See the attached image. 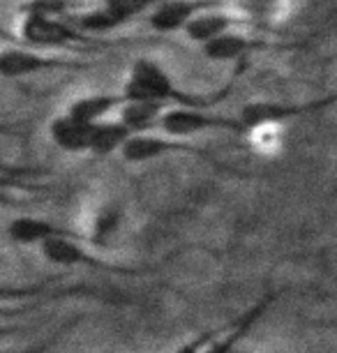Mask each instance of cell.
<instances>
[{
  "instance_id": "cell-1",
  "label": "cell",
  "mask_w": 337,
  "mask_h": 353,
  "mask_svg": "<svg viewBox=\"0 0 337 353\" xmlns=\"http://www.w3.org/2000/svg\"><path fill=\"white\" fill-rule=\"evenodd\" d=\"M231 88V85H229ZM220 90L213 95H192L176 85L162 65L148 58H139L127 72V79L123 83V97L125 102H157L164 106H194V109H210L213 104L222 102L229 92Z\"/></svg>"
},
{
  "instance_id": "cell-2",
  "label": "cell",
  "mask_w": 337,
  "mask_h": 353,
  "mask_svg": "<svg viewBox=\"0 0 337 353\" xmlns=\"http://www.w3.org/2000/svg\"><path fill=\"white\" fill-rule=\"evenodd\" d=\"M19 32H21V39L25 44L37 46V49H70V46L95 42L92 35L83 32L79 26L61 21V17L21 14Z\"/></svg>"
},
{
  "instance_id": "cell-3",
  "label": "cell",
  "mask_w": 337,
  "mask_h": 353,
  "mask_svg": "<svg viewBox=\"0 0 337 353\" xmlns=\"http://www.w3.org/2000/svg\"><path fill=\"white\" fill-rule=\"evenodd\" d=\"M335 102L337 92L319 99H307V102H268V99H259V102H249L243 106L238 118H241V123L245 125L247 132H254L259 128H268V125H282L287 121H296L300 116L323 111Z\"/></svg>"
},
{
  "instance_id": "cell-4",
  "label": "cell",
  "mask_w": 337,
  "mask_h": 353,
  "mask_svg": "<svg viewBox=\"0 0 337 353\" xmlns=\"http://www.w3.org/2000/svg\"><path fill=\"white\" fill-rule=\"evenodd\" d=\"M160 130L164 134L178 139H187L192 134L210 130H227L236 132V134H247L241 118L215 116V113H208L206 109H194V106H169L160 121Z\"/></svg>"
},
{
  "instance_id": "cell-5",
  "label": "cell",
  "mask_w": 337,
  "mask_h": 353,
  "mask_svg": "<svg viewBox=\"0 0 337 353\" xmlns=\"http://www.w3.org/2000/svg\"><path fill=\"white\" fill-rule=\"evenodd\" d=\"M76 241L79 238L74 236H58L39 245V252H42L44 261H49L51 265H61V268H72V265L76 268V265H83V268H90V270L116 272V275H136V270L109 263V261H104V259L95 256Z\"/></svg>"
},
{
  "instance_id": "cell-6",
  "label": "cell",
  "mask_w": 337,
  "mask_h": 353,
  "mask_svg": "<svg viewBox=\"0 0 337 353\" xmlns=\"http://www.w3.org/2000/svg\"><path fill=\"white\" fill-rule=\"evenodd\" d=\"M174 152L196 155V157L208 159L210 164L220 166L217 162H213V157H210L206 150L185 143V139L169 137V134H153V132H148V134H132L130 141L123 145L121 155L125 162H130V164H143V162H150V159H157L164 155H174Z\"/></svg>"
},
{
  "instance_id": "cell-7",
  "label": "cell",
  "mask_w": 337,
  "mask_h": 353,
  "mask_svg": "<svg viewBox=\"0 0 337 353\" xmlns=\"http://www.w3.org/2000/svg\"><path fill=\"white\" fill-rule=\"evenodd\" d=\"M76 61L58 56H44L32 49H5L0 53V74L5 79H23L32 74H42V72L54 70H70L76 68Z\"/></svg>"
},
{
  "instance_id": "cell-8",
  "label": "cell",
  "mask_w": 337,
  "mask_h": 353,
  "mask_svg": "<svg viewBox=\"0 0 337 353\" xmlns=\"http://www.w3.org/2000/svg\"><path fill=\"white\" fill-rule=\"evenodd\" d=\"M275 301H277V293H273V291L266 293V296H261L259 301L254 305H249L241 316H236L234 321H229L227 328L213 339V344H210L203 353H236L241 342L254 330V325L261 321L263 314L270 310V305Z\"/></svg>"
},
{
  "instance_id": "cell-9",
  "label": "cell",
  "mask_w": 337,
  "mask_h": 353,
  "mask_svg": "<svg viewBox=\"0 0 337 353\" xmlns=\"http://www.w3.org/2000/svg\"><path fill=\"white\" fill-rule=\"evenodd\" d=\"M220 5V0H164L150 12V28L155 32H176L185 30L192 19L201 12L213 10Z\"/></svg>"
},
{
  "instance_id": "cell-10",
  "label": "cell",
  "mask_w": 337,
  "mask_h": 353,
  "mask_svg": "<svg viewBox=\"0 0 337 353\" xmlns=\"http://www.w3.org/2000/svg\"><path fill=\"white\" fill-rule=\"evenodd\" d=\"M92 128L95 125H88L79 118L70 116L68 111L63 116H58L51 121L49 125V137L54 141L56 148H61L63 152H70V155H81V152L90 150V139H92Z\"/></svg>"
},
{
  "instance_id": "cell-11",
  "label": "cell",
  "mask_w": 337,
  "mask_h": 353,
  "mask_svg": "<svg viewBox=\"0 0 337 353\" xmlns=\"http://www.w3.org/2000/svg\"><path fill=\"white\" fill-rule=\"evenodd\" d=\"M8 236H10V241L17 243V245H42V243L51 241V238H58V236L81 238L74 231H68V229H63V226L49 222V219H39V217L12 219L10 226H8Z\"/></svg>"
},
{
  "instance_id": "cell-12",
  "label": "cell",
  "mask_w": 337,
  "mask_h": 353,
  "mask_svg": "<svg viewBox=\"0 0 337 353\" xmlns=\"http://www.w3.org/2000/svg\"><path fill=\"white\" fill-rule=\"evenodd\" d=\"M263 42H256V39H249L241 32L231 30L224 32V35L210 39V42L201 44V53L213 63H231V61H241L247 53L256 51Z\"/></svg>"
},
{
  "instance_id": "cell-13",
  "label": "cell",
  "mask_w": 337,
  "mask_h": 353,
  "mask_svg": "<svg viewBox=\"0 0 337 353\" xmlns=\"http://www.w3.org/2000/svg\"><path fill=\"white\" fill-rule=\"evenodd\" d=\"M241 23H243L241 17L227 14V12H208L206 10L185 26V35H187L190 42L206 44L210 39L224 35V32H231Z\"/></svg>"
},
{
  "instance_id": "cell-14",
  "label": "cell",
  "mask_w": 337,
  "mask_h": 353,
  "mask_svg": "<svg viewBox=\"0 0 337 353\" xmlns=\"http://www.w3.org/2000/svg\"><path fill=\"white\" fill-rule=\"evenodd\" d=\"M123 104H125L123 92L121 95L100 92V95H83V97L72 99V104L68 106V113L88 125H95V123H102L111 111L121 109Z\"/></svg>"
},
{
  "instance_id": "cell-15",
  "label": "cell",
  "mask_w": 337,
  "mask_h": 353,
  "mask_svg": "<svg viewBox=\"0 0 337 353\" xmlns=\"http://www.w3.org/2000/svg\"><path fill=\"white\" fill-rule=\"evenodd\" d=\"M169 106L157 102H125L121 106V121L132 134H148L150 130L160 128V121Z\"/></svg>"
},
{
  "instance_id": "cell-16",
  "label": "cell",
  "mask_w": 337,
  "mask_h": 353,
  "mask_svg": "<svg viewBox=\"0 0 337 353\" xmlns=\"http://www.w3.org/2000/svg\"><path fill=\"white\" fill-rule=\"evenodd\" d=\"M132 132L125 128V123L118 121H102L95 123L92 128V139H90V155L92 157H107L111 152H121L123 145L130 141Z\"/></svg>"
},
{
  "instance_id": "cell-17",
  "label": "cell",
  "mask_w": 337,
  "mask_h": 353,
  "mask_svg": "<svg viewBox=\"0 0 337 353\" xmlns=\"http://www.w3.org/2000/svg\"><path fill=\"white\" fill-rule=\"evenodd\" d=\"M164 0H102V8L114 17L118 28L130 21H134L136 17L146 14L148 10H155L157 5Z\"/></svg>"
},
{
  "instance_id": "cell-18",
  "label": "cell",
  "mask_w": 337,
  "mask_h": 353,
  "mask_svg": "<svg viewBox=\"0 0 337 353\" xmlns=\"http://www.w3.org/2000/svg\"><path fill=\"white\" fill-rule=\"evenodd\" d=\"M76 26H79V28H81L83 32H88V35H92V37L118 28V23L114 21V17H111L109 12L102 8V5H100L97 10L83 12V14L76 19Z\"/></svg>"
},
{
  "instance_id": "cell-19",
  "label": "cell",
  "mask_w": 337,
  "mask_h": 353,
  "mask_svg": "<svg viewBox=\"0 0 337 353\" xmlns=\"http://www.w3.org/2000/svg\"><path fill=\"white\" fill-rule=\"evenodd\" d=\"M68 0H28L21 5V14H42V17H63L68 12Z\"/></svg>"
},
{
  "instance_id": "cell-20",
  "label": "cell",
  "mask_w": 337,
  "mask_h": 353,
  "mask_svg": "<svg viewBox=\"0 0 337 353\" xmlns=\"http://www.w3.org/2000/svg\"><path fill=\"white\" fill-rule=\"evenodd\" d=\"M224 328H227V323H220V325H213V328L201 330L199 335H194L192 339H187L185 344L178 346L174 353H203L210 344H213V339L220 335Z\"/></svg>"
},
{
  "instance_id": "cell-21",
  "label": "cell",
  "mask_w": 337,
  "mask_h": 353,
  "mask_svg": "<svg viewBox=\"0 0 337 353\" xmlns=\"http://www.w3.org/2000/svg\"><path fill=\"white\" fill-rule=\"evenodd\" d=\"M241 5L245 8L249 14L256 17V19H263V17H270L275 14V10L282 5V0H241Z\"/></svg>"
},
{
  "instance_id": "cell-22",
  "label": "cell",
  "mask_w": 337,
  "mask_h": 353,
  "mask_svg": "<svg viewBox=\"0 0 337 353\" xmlns=\"http://www.w3.org/2000/svg\"><path fill=\"white\" fill-rule=\"evenodd\" d=\"M68 3L72 5V3H81V0H68Z\"/></svg>"
}]
</instances>
